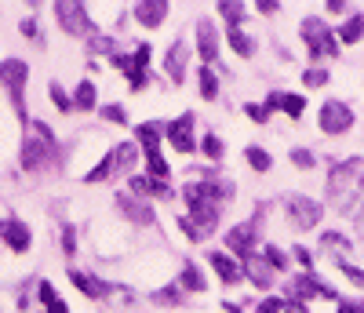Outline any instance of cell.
Returning a JSON list of instances; mask_svg holds the SVG:
<instances>
[{
  "label": "cell",
  "mask_w": 364,
  "mask_h": 313,
  "mask_svg": "<svg viewBox=\"0 0 364 313\" xmlns=\"http://www.w3.org/2000/svg\"><path fill=\"white\" fill-rule=\"evenodd\" d=\"M295 255H299V262H302V266H310V262H314V259H310V252H306V248H295Z\"/></svg>",
  "instance_id": "7dc6e473"
},
{
  "label": "cell",
  "mask_w": 364,
  "mask_h": 313,
  "mask_svg": "<svg viewBox=\"0 0 364 313\" xmlns=\"http://www.w3.org/2000/svg\"><path fill=\"white\" fill-rule=\"evenodd\" d=\"M186 62H190L186 44L175 41V44L168 48V55H164V70H168V77H171L175 84H182V77H186Z\"/></svg>",
  "instance_id": "9a60e30c"
},
{
  "label": "cell",
  "mask_w": 364,
  "mask_h": 313,
  "mask_svg": "<svg viewBox=\"0 0 364 313\" xmlns=\"http://www.w3.org/2000/svg\"><path fill=\"white\" fill-rule=\"evenodd\" d=\"M37 295H41V302H44L48 313H70V306L55 295V288L48 285V280H41V285H37Z\"/></svg>",
  "instance_id": "d4e9b609"
},
{
  "label": "cell",
  "mask_w": 364,
  "mask_h": 313,
  "mask_svg": "<svg viewBox=\"0 0 364 313\" xmlns=\"http://www.w3.org/2000/svg\"><path fill=\"white\" fill-rule=\"evenodd\" d=\"M357 223H360V230H364V208L357 211Z\"/></svg>",
  "instance_id": "f907efd6"
},
{
  "label": "cell",
  "mask_w": 364,
  "mask_h": 313,
  "mask_svg": "<svg viewBox=\"0 0 364 313\" xmlns=\"http://www.w3.org/2000/svg\"><path fill=\"white\" fill-rule=\"evenodd\" d=\"M291 295H295L299 302H306V299H336V292H331L328 285H321L314 273H299V277L291 280Z\"/></svg>",
  "instance_id": "30bf717a"
},
{
  "label": "cell",
  "mask_w": 364,
  "mask_h": 313,
  "mask_svg": "<svg viewBox=\"0 0 364 313\" xmlns=\"http://www.w3.org/2000/svg\"><path fill=\"white\" fill-rule=\"evenodd\" d=\"M346 44H357V41H364V15H353L346 26H343V33H339Z\"/></svg>",
  "instance_id": "f546056e"
},
{
  "label": "cell",
  "mask_w": 364,
  "mask_h": 313,
  "mask_svg": "<svg viewBox=\"0 0 364 313\" xmlns=\"http://www.w3.org/2000/svg\"><path fill=\"white\" fill-rule=\"evenodd\" d=\"M291 164L295 168H314V153L310 149H291Z\"/></svg>",
  "instance_id": "74e56055"
},
{
  "label": "cell",
  "mask_w": 364,
  "mask_h": 313,
  "mask_svg": "<svg viewBox=\"0 0 364 313\" xmlns=\"http://www.w3.org/2000/svg\"><path fill=\"white\" fill-rule=\"evenodd\" d=\"M135 161H139V146H135V142H120V146L106 156V161H102V168L87 171V182H102V179H109V175H117V171H128Z\"/></svg>",
  "instance_id": "277c9868"
},
{
  "label": "cell",
  "mask_w": 364,
  "mask_h": 313,
  "mask_svg": "<svg viewBox=\"0 0 364 313\" xmlns=\"http://www.w3.org/2000/svg\"><path fill=\"white\" fill-rule=\"evenodd\" d=\"M51 99H55V106L63 110V113H70V110H73V99L63 91V84H51Z\"/></svg>",
  "instance_id": "d590c367"
},
{
  "label": "cell",
  "mask_w": 364,
  "mask_h": 313,
  "mask_svg": "<svg viewBox=\"0 0 364 313\" xmlns=\"http://www.w3.org/2000/svg\"><path fill=\"white\" fill-rule=\"evenodd\" d=\"M63 252L77 255V233H73V226H63Z\"/></svg>",
  "instance_id": "ab89813d"
},
{
  "label": "cell",
  "mask_w": 364,
  "mask_h": 313,
  "mask_svg": "<svg viewBox=\"0 0 364 313\" xmlns=\"http://www.w3.org/2000/svg\"><path fill=\"white\" fill-rule=\"evenodd\" d=\"M26 73H29V66L22 58H8V62H0V80H4V87L11 91V102H15V113H18V120H26Z\"/></svg>",
  "instance_id": "3957f363"
},
{
  "label": "cell",
  "mask_w": 364,
  "mask_h": 313,
  "mask_svg": "<svg viewBox=\"0 0 364 313\" xmlns=\"http://www.w3.org/2000/svg\"><path fill=\"white\" fill-rule=\"evenodd\" d=\"M4 226H8V223H0V237H4Z\"/></svg>",
  "instance_id": "816d5d0a"
},
{
  "label": "cell",
  "mask_w": 364,
  "mask_h": 313,
  "mask_svg": "<svg viewBox=\"0 0 364 313\" xmlns=\"http://www.w3.org/2000/svg\"><path fill=\"white\" fill-rule=\"evenodd\" d=\"M117 208L124 211V215L132 218V223H139V226L157 223V218H154V208H149L146 201H135V197H128V193H120V197H117Z\"/></svg>",
  "instance_id": "5bb4252c"
},
{
  "label": "cell",
  "mask_w": 364,
  "mask_h": 313,
  "mask_svg": "<svg viewBox=\"0 0 364 313\" xmlns=\"http://www.w3.org/2000/svg\"><path fill=\"white\" fill-rule=\"evenodd\" d=\"M343 313H357V302H343Z\"/></svg>",
  "instance_id": "681fc988"
},
{
  "label": "cell",
  "mask_w": 364,
  "mask_h": 313,
  "mask_svg": "<svg viewBox=\"0 0 364 313\" xmlns=\"http://www.w3.org/2000/svg\"><path fill=\"white\" fill-rule=\"evenodd\" d=\"M208 259H211V270L219 273L223 285H237V280H240V266H237L230 255H223V252H208Z\"/></svg>",
  "instance_id": "d6986e66"
},
{
  "label": "cell",
  "mask_w": 364,
  "mask_h": 313,
  "mask_svg": "<svg viewBox=\"0 0 364 313\" xmlns=\"http://www.w3.org/2000/svg\"><path fill=\"white\" fill-rule=\"evenodd\" d=\"M146 62H149V44H135V55H132V58L120 55V51H113V66L124 70V73L132 77V87H135V91L146 84Z\"/></svg>",
  "instance_id": "8992f818"
},
{
  "label": "cell",
  "mask_w": 364,
  "mask_h": 313,
  "mask_svg": "<svg viewBox=\"0 0 364 313\" xmlns=\"http://www.w3.org/2000/svg\"><path fill=\"white\" fill-rule=\"evenodd\" d=\"M146 171H149V179L168 182V161H164L161 153H146Z\"/></svg>",
  "instance_id": "f1b7e54d"
},
{
  "label": "cell",
  "mask_w": 364,
  "mask_h": 313,
  "mask_svg": "<svg viewBox=\"0 0 364 313\" xmlns=\"http://www.w3.org/2000/svg\"><path fill=\"white\" fill-rule=\"evenodd\" d=\"M266 110H284L288 117H302V110H306V99L302 95H291V91H273L269 95V102H266Z\"/></svg>",
  "instance_id": "e0dca14e"
},
{
  "label": "cell",
  "mask_w": 364,
  "mask_h": 313,
  "mask_svg": "<svg viewBox=\"0 0 364 313\" xmlns=\"http://www.w3.org/2000/svg\"><path fill=\"white\" fill-rule=\"evenodd\" d=\"M255 313H284V302H281V299H266Z\"/></svg>",
  "instance_id": "b9f144b4"
},
{
  "label": "cell",
  "mask_w": 364,
  "mask_h": 313,
  "mask_svg": "<svg viewBox=\"0 0 364 313\" xmlns=\"http://www.w3.org/2000/svg\"><path fill=\"white\" fill-rule=\"evenodd\" d=\"M91 48H95V51H113V41L109 37H95V41H91Z\"/></svg>",
  "instance_id": "ee69618b"
},
{
  "label": "cell",
  "mask_w": 364,
  "mask_h": 313,
  "mask_svg": "<svg viewBox=\"0 0 364 313\" xmlns=\"http://www.w3.org/2000/svg\"><path fill=\"white\" fill-rule=\"evenodd\" d=\"M70 280L84 292V295H91V299H102V295H109V285L106 280H99V277H91V273H80V270H73L70 273Z\"/></svg>",
  "instance_id": "ffe728a7"
},
{
  "label": "cell",
  "mask_w": 364,
  "mask_h": 313,
  "mask_svg": "<svg viewBox=\"0 0 364 313\" xmlns=\"http://www.w3.org/2000/svg\"><path fill=\"white\" fill-rule=\"evenodd\" d=\"M230 44H233V51H237L240 58H252V55H255V44H252V37H245V33H240V26H233V29H230Z\"/></svg>",
  "instance_id": "4316f807"
},
{
  "label": "cell",
  "mask_w": 364,
  "mask_h": 313,
  "mask_svg": "<svg viewBox=\"0 0 364 313\" xmlns=\"http://www.w3.org/2000/svg\"><path fill=\"white\" fill-rule=\"evenodd\" d=\"M95 102H99L95 84H91V80H80L77 91H73V110H95Z\"/></svg>",
  "instance_id": "cb8c5ba5"
},
{
  "label": "cell",
  "mask_w": 364,
  "mask_h": 313,
  "mask_svg": "<svg viewBox=\"0 0 364 313\" xmlns=\"http://www.w3.org/2000/svg\"><path fill=\"white\" fill-rule=\"evenodd\" d=\"M259 11L262 15H273V11H277V4H273V0H259Z\"/></svg>",
  "instance_id": "bcb514c9"
},
{
  "label": "cell",
  "mask_w": 364,
  "mask_h": 313,
  "mask_svg": "<svg viewBox=\"0 0 364 313\" xmlns=\"http://www.w3.org/2000/svg\"><path fill=\"white\" fill-rule=\"evenodd\" d=\"M248 164L255 168V171H269V164H273V156L266 153V149H259V146H248Z\"/></svg>",
  "instance_id": "4dcf8cb0"
},
{
  "label": "cell",
  "mask_w": 364,
  "mask_h": 313,
  "mask_svg": "<svg viewBox=\"0 0 364 313\" xmlns=\"http://www.w3.org/2000/svg\"><path fill=\"white\" fill-rule=\"evenodd\" d=\"M200 149H204V153L211 156V161H219V156H223V139H219V135H204Z\"/></svg>",
  "instance_id": "e575fe53"
},
{
  "label": "cell",
  "mask_w": 364,
  "mask_h": 313,
  "mask_svg": "<svg viewBox=\"0 0 364 313\" xmlns=\"http://www.w3.org/2000/svg\"><path fill=\"white\" fill-rule=\"evenodd\" d=\"M240 273H245L255 288H262V292H269L273 288V270H269V262L262 259V255H248L245 262H240Z\"/></svg>",
  "instance_id": "7c38bea8"
},
{
  "label": "cell",
  "mask_w": 364,
  "mask_h": 313,
  "mask_svg": "<svg viewBox=\"0 0 364 313\" xmlns=\"http://www.w3.org/2000/svg\"><path fill=\"white\" fill-rule=\"evenodd\" d=\"M321 204L317 201H310V197H288V218H291V226H299V230H314L317 223H321Z\"/></svg>",
  "instance_id": "ba28073f"
},
{
  "label": "cell",
  "mask_w": 364,
  "mask_h": 313,
  "mask_svg": "<svg viewBox=\"0 0 364 313\" xmlns=\"http://www.w3.org/2000/svg\"><path fill=\"white\" fill-rule=\"evenodd\" d=\"M4 240H8L11 252H26V248H29V230H26V223H18V218H8Z\"/></svg>",
  "instance_id": "44dd1931"
},
{
  "label": "cell",
  "mask_w": 364,
  "mask_h": 313,
  "mask_svg": "<svg viewBox=\"0 0 364 313\" xmlns=\"http://www.w3.org/2000/svg\"><path fill=\"white\" fill-rule=\"evenodd\" d=\"M168 15V4L164 0H142V4H135V18L146 26V29H157Z\"/></svg>",
  "instance_id": "2e32d148"
},
{
  "label": "cell",
  "mask_w": 364,
  "mask_h": 313,
  "mask_svg": "<svg viewBox=\"0 0 364 313\" xmlns=\"http://www.w3.org/2000/svg\"><path fill=\"white\" fill-rule=\"evenodd\" d=\"M48 146H51V142L29 135V139H26V149H22V168H26V171H37V168L44 164V156H48Z\"/></svg>",
  "instance_id": "ac0fdd59"
},
{
  "label": "cell",
  "mask_w": 364,
  "mask_h": 313,
  "mask_svg": "<svg viewBox=\"0 0 364 313\" xmlns=\"http://www.w3.org/2000/svg\"><path fill=\"white\" fill-rule=\"evenodd\" d=\"M302 80H306V87H321V84L328 80V70H321V66H310L306 73H302Z\"/></svg>",
  "instance_id": "8d00e7d4"
},
{
  "label": "cell",
  "mask_w": 364,
  "mask_h": 313,
  "mask_svg": "<svg viewBox=\"0 0 364 313\" xmlns=\"http://www.w3.org/2000/svg\"><path fill=\"white\" fill-rule=\"evenodd\" d=\"M219 11L230 18V29H233L240 18H245V4H230V0H223V4H219Z\"/></svg>",
  "instance_id": "d6a6232c"
},
{
  "label": "cell",
  "mask_w": 364,
  "mask_h": 313,
  "mask_svg": "<svg viewBox=\"0 0 364 313\" xmlns=\"http://www.w3.org/2000/svg\"><path fill=\"white\" fill-rule=\"evenodd\" d=\"M182 295H186V292L175 285V288H161V292H154V302H161V306H175V302H182Z\"/></svg>",
  "instance_id": "1f68e13d"
},
{
  "label": "cell",
  "mask_w": 364,
  "mask_h": 313,
  "mask_svg": "<svg viewBox=\"0 0 364 313\" xmlns=\"http://www.w3.org/2000/svg\"><path fill=\"white\" fill-rule=\"evenodd\" d=\"M299 33H302V41H306V48H310L314 58H324V55L331 58V55H339V48H336V33L328 29L324 18H302Z\"/></svg>",
  "instance_id": "7a4b0ae2"
},
{
  "label": "cell",
  "mask_w": 364,
  "mask_h": 313,
  "mask_svg": "<svg viewBox=\"0 0 364 313\" xmlns=\"http://www.w3.org/2000/svg\"><path fill=\"white\" fill-rule=\"evenodd\" d=\"M339 270H343V273L353 280L357 288H364V270H357V266H350V262H339Z\"/></svg>",
  "instance_id": "60d3db41"
},
{
  "label": "cell",
  "mask_w": 364,
  "mask_h": 313,
  "mask_svg": "<svg viewBox=\"0 0 364 313\" xmlns=\"http://www.w3.org/2000/svg\"><path fill=\"white\" fill-rule=\"evenodd\" d=\"M22 33H26V37H37V41H41V29H37L33 22H29V18L22 22Z\"/></svg>",
  "instance_id": "f6af8a7d"
},
{
  "label": "cell",
  "mask_w": 364,
  "mask_h": 313,
  "mask_svg": "<svg viewBox=\"0 0 364 313\" xmlns=\"http://www.w3.org/2000/svg\"><path fill=\"white\" fill-rule=\"evenodd\" d=\"M321 248H324L328 255H339V259H343V255L350 252V240L339 237V233H321Z\"/></svg>",
  "instance_id": "484cf974"
},
{
  "label": "cell",
  "mask_w": 364,
  "mask_h": 313,
  "mask_svg": "<svg viewBox=\"0 0 364 313\" xmlns=\"http://www.w3.org/2000/svg\"><path fill=\"white\" fill-rule=\"evenodd\" d=\"M262 259L269 262V270H284V266H288V259H284V252H281V248H273V244H269V248H266V252H262Z\"/></svg>",
  "instance_id": "836d02e7"
},
{
  "label": "cell",
  "mask_w": 364,
  "mask_h": 313,
  "mask_svg": "<svg viewBox=\"0 0 364 313\" xmlns=\"http://www.w3.org/2000/svg\"><path fill=\"white\" fill-rule=\"evenodd\" d=\"M168 142H171L178 153H193V149H197V139H193V113H182L178 120L168 124Z\"/></svg>",
  "instance_id": "9c48e42d"
},
{
  "label": "cell",
  "mask_w": 364,
  "mask_h": 313,
  "mask_svg": "<svg viewBox=\"0 0 364 313\" xmlns=\"http://www.w3.org/2000/svg\"><path fill=\"white\" fill-rule=\"evenodd\" d=\"M197 51H200L204 62H215V55H219V33H215V26H211V18L197 22Z\"/></svg>",
  "instance_id": "4fadbf2b"
},
{
  "label": "cell",
  "mask_w": 364,
  "mask_h": 313,
  "mask_svg": "<svg viewBox=\"0 0 364 313\" xmlns=\"http://www.w3.org/2000/svg\"><path fill=\"white\" fill-rule=\"evenodd\" d=\"M178 288H182V292H204L208 280L200 277V270H197L193 262H186V266H182V273H178Z\"/></svg>",
  "instance_id": "603a6c76"
},
{
  "label": "cell",
  "mask_w": 364,
  "mask_h": 313,
  "mask_svg": "<svg viewBox=\"0 0 364 313\" xmlns=\"http://www.w3.org/2000/svg\"><path fill=\"white\" fill-rule=\"evenodd\" d=\"M102 117H106L109 124H128V113L120 110V106H102Z\"/></svg>",
  "instance_id": "f35d334b"
},
{
  "label": "cell",
  "mask_w": 364,
  "mask_h": 313,
  "mask_svg": "<svg viewBox=\"0 0 364 313\" xmlns=\"http://www.w3.org/2000/svg\"><path fill=\"white\" fill-rule=\"evenodd\" d=\"M197 77H200V99H208V102H211V99L219 95V80H215V73H211V66H200V73H197Z\"/></svg>",
  "instance_id": "83f0119b"
},
{
  "label": "cell",
  "mask_w": 364,
  "mask_h": 313,
  "mask_svg": "<svg viewBox=\"0 0 364 313\" xmlns=\"http://www.w3.org/2000/svg\"><path fill=\"white\" fill-rule=\"evenodd\" d=\"M284 313H306V306L302 302H284Z\"/></svg>",
  "instance_id": "c3c4849f"
},
{
  "label": "cell",
  "mask_w": 364,
  "mask_h": 313,
  "mask_svg": "<svg viewBox=\"0 0 364 313\" xmlns=\"http://www.w3.org/2000/svg\"><path fill=\"white\" fill-rule=\"evenodd\" d=\"M135 135H139V146H146V153H161V124L146 120L135 128Z\"/></svg>",
  "instance_id": "7402d4cb"
},
{
  "label": "cell",
  "mask_w": 364,
  "mask_h": 313,
  "mask_svg": "<svg viewBox=\"0 0 364 313\" xmlns=\"http://www.w3.org/2000/svg\"><path fill=\"white\" fill-rule=\"evenodd\" d=\"M255 223H245V226H233L230 233H226V244H230V252H237L240 259H248V255H255Z\"/></svg>",
  "instance_id": "8fae6325"
},
{
  "label": "cell",
  "mask_w": 364,
  "mask_h": 313,
  "mask_svg": "<svg viewBox=\"0 0 364 313\" xmlns=\"http://www.w3.org/2000/svg\"><path fill=\"white\" fill-rule=\"evenodd\" d=\"M360 164L364 161H357V156H350V161H343V164H336L328 171V201L336 204V208H350V197L357 193V179H360Z\"/></svg>",
  "instance_id": "6da1fadb"
},
{
  "label": "cell",
  "mask_w": 364,
  "mask_h": 313,
  "mask_svg": "<svg viewBox=\"0 0 364 313\" xmlns=\"http://www.w3.org/2000/svg\"><path fill=\"white\" fill-rule=\"evenodd\" d=\"M55 15H58V26L66 29V33H73V37H84V33H91L95 29V22L87 18V8L84 4H55Z\"/></svg>",
  "instance_id": "5b68a950"
},
{
  "label": "cell",
  "mask_w": 364,
  "mask_h": 313,
  "mask_svg": "<svg viewBox=\"0 0 364 313\" xmlns=\"http://www.w3.org/2000/svg\"><path fill=\"white\" fill-rule=\"evenodd\" d=\"M350 124H353V110H350L346 102L331 99V102L321 106V128H324L328 135H343V132H350Z\"/></svg>",
  "instance_id": "52a82bcc"
},
{
  "label": "cell",
  "mask_w": 364,
  "mask_h": 313,
  "mask_svg": "<svg viewBox=\"0 0 364 313\" xmlns=\"http://www.w3.org/2000/svg\"><path fill=\"white\" fill-rule=\"evenodd\" d=\"M245 113H248L252 120H259V124L269 117V110H262V106H255V102H248V106H245Z\"/></svg>",
  "instance_id": "7bdbcfd3"
}]
</instances>
